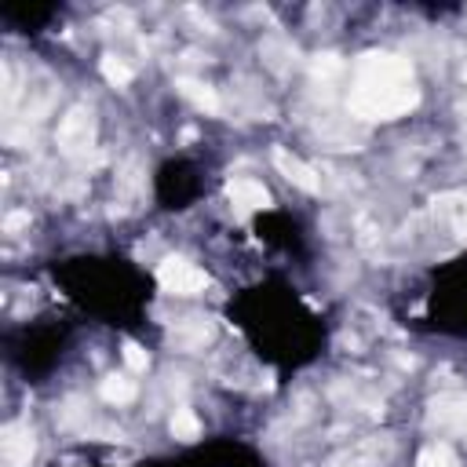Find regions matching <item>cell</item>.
Returning a JSON list of instances; mask_svg holds the SVG:
<instances>
[{"mask_svg": "<svg viewBox=\"0 0 467 467\" xmlns=\"http://www.w3.org/2000/svg\"><path fill=\"white\" fill-rule=\"evenodd\" d=\"M84 467H109V463H84Z\"/></svg>", "mask_w": 467, "mask_h": 467, "instance_id": "9c48e42d", "label": "cell"}, {"mask_svg": "<svg viewBox=\"0 0 467 467\" xmlns=\"http://www.w3.org/2000/svg\"><path fill=\"white\" fill-rule=\"evenodd\" d=\"M47 277L80 321L113 332H139L157 296V277L124 252H69L47 263Z\"/></svg>", "mask_w": 467, "mask_h": 467, "instance_id": "7a4b0ae2", "label": "cell"}, {"mask_svg": "<svg viewBox=\"0 0 467 467\" xmlns=\"http://www.w3.org/2000/svg\"><path fill=\"white\" fill-rule=\"evenodd\" d=\"M252 234L259 237V244H266L277 255H288V259H306L310 255L303 219L285 212V208H259L252 215Z\"/></svg>", "mask_w": 467, "mask_h": 467, "instance_id": "52a82bcc", "label": "cell"}, {"mask_svg": "<svg viewBox=\"0 0 467 467\" xmlns=\"http://www.w3.org/2000/svg\"><path fill=\"white\" fill-rule=\"evenodd\" d=\"M153 201L161 212H190L204 193H208V171L197 157H186V153H175V157H164L157 168H153Z\"/></svg>", "mask_w": 467, "mask_h": 467, "instance_id": "5b68a950", "label": "cell"}, {"mask_svg": "<svg viewBox=\"0 0 467 467\" xmlns=\"http://www.w3.org/2000/svg\"><path fill=\"white\" fill-rule=\"evenodd\" d=\"M226 321L248 350L277 372H299L328 347L325 314L285 274H266L237 288L226 303Z\"/></svg>", "mask_w": 467, "mask_h": 467, "instance_id": "6da1fadb", "label": "cell"}, {"mask_svg": "<svg viewBox=\"0 0 467 467\" xmlns=\"http://www.w3.org/2000/svg\"><path fill=\"white\" fill-rule=\"evenodd\" d=\"M62 15L66 7L58 0H0V29L11 36H44Z\"/></svg>", "mask_w": 467, "mask_h": 467, "instance_id": "ba28073f", "label": "cell"}, {"mask_svg": "<svg viewBox=\"0 0 467 467\" xmlns=\"http://www.w3.org/2000/svg\"><path fill=\"white\" fill-rule=\"evenodd\" d=\"M412 328L445 339H467V252L431 270L423 288V306Z\"/></svg>", "mask_w": 467, "mask_h": 467, "instance_id": "277c9868", "label": "cell"}, {"mask_svg": "<svg viewBox=\"0 0 467 467\" xmlns=\"http://www.w3.org/2000/svg\"><path fill=\"white\" fill-rule=\"evenodd\" d=\"M77 336H80V317L69 306L40 310L33 317L4 325L0 358L7 372H15L22 383L40 387L66 368V361L77 350Z\"/></svg>", "mask_w": 467, "mask_h": 467, "instance_id": "3957f363", "label": "cell"}, {"mask_svg": "<svg viewBox=\"0 0 467 467\" xmlns=\"http://www.w3.org/2000/svg\"><path fill=\"white\" fill-rule=\"evenodd\" d=\"M135 467H266V456L244 438H197L179 452L153 456Z\"/></svg>", "mask_w": 467, "mask_h": 467, "instance_id": "8992f818", "label": "cell"}]
</instances>
